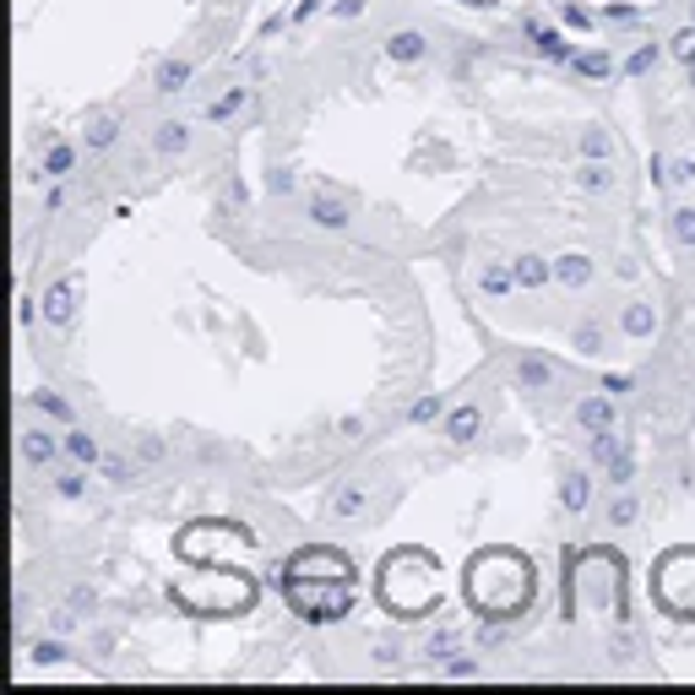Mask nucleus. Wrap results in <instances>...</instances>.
<instances>
[{
    "mask_svg": "<svg viewBox=\"0 0 695 695\" xmlns=\"http://www.w3.org/2000/svg\"><path fill=\"white\" fill-rule=\"evenodd\" d=\"M511 375H517V386H522V392H549V386H555V364H549V359H538V354H522Z\"/></svg>",
    "mask_w": 695,
    "mask_h": 695,
    "instance_id": "423d86ee",
    "label": "nucleus"
},
{
    "mask_svg": "<svg viewBox=\"0 0 695 695\" xmlns=\"http://www.w3.org/2000/svg\"><path fill=\"white\" fill-rule=\"evenodd\" d=\"M364 506H370V489H364V484H343V489L332 495V517H337V522L364 517Z\"/></svg>",
    "mask_w": 695,
    "mask_h": 695,
    "instance_id": "f8f14e48",
    "label": "nucleus"
},
{
    "mask_svg": "<svg viewBox=\"0 0 695 695\" xmlns=\"http://www.w3.org/2000/svg\"><path fill=\"white\" fill-rule=\"evenodd\" d=\"M576 185H581V190H592V196L614 190V169H609V158H587V163L576 169Z\"/></svg>",
    "mask_w": 695,
    "mask_h": 695,
    "instance_id": "4468645a",
    "label": "nucleus"
},
{
    "mask_svg": "<svg viewBox=\"0 0 695 695\" xmlns=\"http://www.w3.org/2000/svg\"><path fill=\"white\" fill-rule=\"evenodd\" d=\"M440 414H445V397H440V392L418 397L414 408H408V418H414V424H429V418H440Z\"/></svg>",
    "mask_w": 695,
    "mask_h": 695,
    "instance_id": "c756f323",
    "label": "nucleus"
},
{
    "mask_svg": "<svg viewBox=\"0 0 695 695\" xmlns=\"http://www.w3.org/2000/svg\"><path fill=\"white\" fill-rule=\"evenodd\" d=\"M66 451H71V456H77L82 467H93V462H104V456H99V440H93L88 429H71V435H66Z\"/></svg>",
    "mask_w": 695,
    "mask_h": 695,
    "instance_id": "393cba45",
    "label": "nucleus"
},
{
    "mask_svg": "<svg viewBox=\"0 0 695 695\" xmlns=\"http://www.w3.org/2000/svg\"><path fill=\"white\" fill-rule=\"evenodd\" d=\"M120 137V115H99L93 126H88V152H104V147H115Z\"/></svg>",
    "mask_w": 695,
    "mask_h": 695,
    "instance_id": "5701e85b",
    "label": "nucleus"
},
{
    "mask_svg": "<svg viewBox=\"0 0 695 695\" xmlns=\"http://www.w3.org/2000/svg\"><path fill=\"white\" fill-rule=\"evenodd\" d=\"M669 55H680V60H695V22H691V27H680V33L669 38Z\"/></svg>",
    "mask_w": 695,
    "mask_h": 695,
    "instance_id": "f704fd0d",
    "label": "nucleus"
},
{
    "mask_svg": "<svg viewBox=\"0 0 695 695\" xmlns=\"http://www.w3.org/2000/svg\"><path fill=\"white\" fill-rule=\"evenodd\" d=\"M33 403H38V408H44L49 418H71V408H66V403H60L55 392H33Z\"/></svg>",
    "mask_w": 695,
    "mask_h": 695,
    "instance_id": "58836bf2",
    "label": "nucleus"
},
{
    "mask_svg": "<svg viewBox=\"0 0 695 695\" xmlns=\"http://www.w3.org/2000/svg\"><path fill=\"white\" fill-rule=\"evenodd\" d=\"M337 429H343V435H348V440H359V435H364V418L354 414V418H343V424H337Z\"/></svg>",
    "mask_w": 695,
    "mask_h": 695,
    "instance_id": "c03bdc74",
    "label": "nucleus"
},
{
    "mask_svg": "<svg viewBox=\"0 0 695 695\" xmlns=\"http://www.w3.org/2000/svg\"><path fill=\"white\" fill-rule=\"evenodd\" d=\"M304 212H310V223H321V229H348V201H337V196H310Z\"/></svg>",
    "mask_w": 695,
    "mask_h": 695,
    "instance_id": "1a4fd4ad",
    "label": "nucleus"
},
{
    "mask_svg": "<svg viewBox=\"0 0 695 695\" xmlns=\"http://www.w3.org/2000/svg\"><path fill=\"white\" fill-rule=\"evenodd\" d=\"M685 66H691V88H695V60H685Z\"/></svg>",
    "mask_w": 695,
    "mask_h": 695,
    "instance_id": "49530a36",
    "label": "nucleus"
},
{
    "mask_svg": "<svg viewBox=\"0 0 695 695\" xmlns=\"http://www.w3.org/2000/svg\"><path fill=\"white\" fill-rule=\"evenodd\" d=\"M652 592L669 614L691 619L695 614V549H669L652 570Z\"/></svg>",
    "mask_w": 695,
    "mask_h": 695,
    "instance_id": "20e7f679",
    "label": "nucleus"
},
{
    "mask_svg": "<svg viewBox=\"0 0 695 695\" xmlns=\"http://www.w3.org/2000/svg\"><path fill=\"white\" fill-rule=\"evenodd\" d=\"M570 71L587 77V82H609V77H614V55H609V49H581V55L570 60Z\"/></svg>",
    "mask_w": 695,
    "mask_h": 695,
    "instance_id": "9b49d317",
    "label": "nucleus"
},
{
    "mask_svg": "<svg viewBox=\"0 0 695 695\" xmlns=\"http://www.w3.org/2000/svg\"><path fill=\"white\" fill-rule=\"evenodd\" d=\"M478 282H484V293H489V299H506V293H511V282H517V273H506V267H484Z\"/></svg>",
    "mask_w": 695,
    "mask_h": 695,
    "instance_id": "bb28decb",
    "label": "nucleus"
},
{
    "mask_svg": "<svg viewBox=\"0 0 695 695\" xmlns=\"http://www.w3.org/2000/svg\"><path fill=\"white\" fill-rule=\"evenodd\" d=\"M71 163H77V147H71V141H55V147L44 152V174H49V179L71 174Z\"/></svg>",
    "mask_w": 695,
    "mask_h": 695,
    "instance_id": "b1692460",
    "label": "nucleus"
},
{
    "mask_svg": "<svg viewBox=\"0 0 695 695\" xmlns=\"http://www.w3.org/2000/svg\"><path fill=\"white\" fill-rule=\"evenodd\" d=\"M570 348H576V354H603V332H598V326H576V332H570Z\"/></svg>",
    "mask_w": 695,
    "mask_h": 695,
    "instance_id": "2f4dec72",
    "label": "nucleus"
},
{
    "mask_svg": "<svg viewBox=\"0 0 695 695\" xmlns=\"http://www.w3.org/2000/svg\"><path fill=\"white\" fill-rule=\"evenodd\" d=\"M576 424L592 429V435H598V429H614V392H603V397H581V403H576Z\"/></svg>",
    "mask_w": 695,
    "mask_h": 695,
    "instance_id": "0eeeda50",
    "label": "nucleus"
},
{
    "mask_svg": "<svg viewBox=\"0 0 695 695\" xmlns=\"http://www.w3.org/2000/svg\"><path fill=\"white\" fill-rule=\"evenodd\" d=\"M456 647H462V636H456V630H440V636L429 641V658H451Z\"/></svg>",
    "mask_w": 695,
    "mask_h": 695,
    "instance_id": "e433bc0d",
    "label": "nucleus"
},
{
    "mask_svg": "<svg viewBox=\"0 0 695 695\" xmlns=\"http://www.w3.org/2000/svg\"><path fill=\"white\" fill-rule=\"evenodd\" d=\"M381 603L403 619H418L440 609V581H435V555L429 549H397L381 559Z\"/></svg>",
    "mask_w": 695,
    "mask_h": 695,
    "instance_id": "f03ea898",
    "label": "nucleus"
},
{
    "mask_svg": "<svg viewBox=\"0 0 695 695\" xmlns=\"http://www.w3.org/2000/svg\"><path fill=\"white\" fill-rule=\"evenodd\" d=\"M282 592L293 614L310 625H332L354 609V576H332V570H282Z\"/></svg>",
    "mask_w": 695,
    "mask_h": 695,
    "instance_id": "7ed1b4c3",
    "label": "nucleus"
},
{
    "mask_svg": "<svg viewBox=\"0 0 695 695\" xmlns=\"http://www.w3.org/2000/svg\"><path fill=\"white\" fill-rule=\"evenodd\" d=\"M630 478H636V462H630V456H619V462H609V484H619V489H625Z\"/></svg>",
    "mask_w": 695,
    "mask_h": 695,
    "instance_id": "ea45409f",
    "label": "nucleus"
},
{
    "mask_svg": "<svg viewBox=\"0 0 695 695\" xmlns=\"http://www.w3.org/2000/svg\"><path fill=\"white\" fill-rule=\"evenodd\" d=\"M619 326H625V337H652L658 332V310L652 304H625Z\"/></svg>",
    "mask_w": 695,
    "mask_h": 695,
    "instance_id": "f3484780",
    "label": "nucleus"
},
{
    "mask_svg": "<svg viewBox=\"0 0 695 695\" xmlns=\"http://www.w3.org/2000/svg\"><path fill=\"white\" fill-rule=\"evenodd\" d=\"M33 658H38V663H60V658H66V647H60V641H38V647H33Z\"/></svg>",
    "mask_w": 695,
    "mask_h": 695,
    "instance_id": "a19ab883",
    "label": "nucleus"
},
{
    "mask_svg": "<svg viewBox=\"0 0 695 695\" xmlns=\"http://www.w3.org/2000/svg\"><path fill=\"white\" fill-rule=\"evenodd\" d=\"M559 495H565V511H587V500H592V478H587V473H570V478L559 484Z\"/></svg>",
    "mask_w": 695,
    "mask_h": 695,
    "instance_id": "4be33fe9",
    "label": "nucleus"
},
{
    "mask_svg": "<svg viewBox=\"0 0 695 695\" xmlns=\"http://www.w3.org/2000/svg\"><path fill=\"white\" fill-rule=\"evenodd\" d=\"M669 229H674V240L691 251L695 245V207H674V212H669Z\"/></svg>",
    "mask_w": 695,
    "mask_h": 695,
    "instance_id": "cd10ccee",
    "label": "nucleus"
},
{
    "mask_svg": "<svg viewBox=\"0 0 695 695\" xmlns=\"http://www.w3.org/2000/svg\"><path fill=\"white\" fill-rule=\"evenodd\" d=\"M185 82H190V60H163V66L152 71V88H158V93H179Z\"/></svg>",
    "mask_w": 695,
    "mask_h": 695,
    "instance_id": "aec40b11",
    "label": "nucleus"
},
{
    "mask_svg": "<svg viewBox=\"0 0 695 695\" xmlns=\"http://www.w3.org/2000/svg\"><path fill=\"white\" fill-rule=\"evenodd\" d=\"M99 467H104V478H109V484H131V478H137V467H131L126 456H104Z\"/></svg>",
    "mask_w": 695,
    "mask_h": 695,
    "instance_id": "473e14b6",
    "label": "nucleus"
},
{
    "mask_svg": "<svg viewBox=\"0 0 695 695\" xmlns=\"http://www.w3.org/2000/svg\"><path fill=\"white\" fill-rule=\"evenodd\" d=\"M71 293H77V278H60L49 293H44V321H49V326H66V321H71Z\"/></svg>",
    "mask_w": 695,
    "mask_h": 695,
    "instance_id": "9d476101",
    "label": "nucleus"
},
{
    "mask_svg": "<svg viewBox=\"0 0 695 695\" xmlns=\"http://www.w3.org/2000/svg\"><path fill=\"white\" fill-rule=\"evenodd\" d=\"M636 517H641V500H636V495H619V500L609 506V522H614V528H630Z\"/></svg>",
    "mask_w": 695,
    "mask_h": 695,
    "instance_id": "c85d7f7f",
    "label": "nucleus"
},
{
    "mask_svg": "<svg viewBox=\"0 0 695 695\" xmlns=\"http://www.w3.org/2000/svg\"><path fill=\"white\" fill-rule=\"evenodd\" d=\"M581 152H587V158H609L614 147H609V137H603L598 126H587V131H581Z\"/></svg>",
    "mask_w": 695,
    "mask_h": 695,
    "instance_id": "72a5a7b5",
    "label": "nucleus"
},
{
    "mask_svg": "<svg viewBox=\"0 0 695 695\" xmlns=\"http://www.w3.org/2000/svg\"><path fill=\"white\" fill-rule=\"evenodd\" d=\"M533 587H538V576H533V559L522 549L495 544V549H478L467 559V603L484 619H517V614H528Z\"/></svg>",
    "mask_w": 695,
    "mask_h": 695,
    "instance_id": "f257e3e1",
    "label": "nucleus"
},
{
    "mask_svg": "<svg viewBox=\"0 0 695 695\" xmlns=\"http://www.w3.org/2000/svg\"><path fill=\"white\" fill-rule=\"evenodd\" d=\"M332 16H337V22H354V16H364V0H337Z\"/></svg>",
    "mask_w": 695,
    "mask_h": 695,
    "instance_id": "79ce46f5",
    "label": "nucleus"
},
{
    "mask_svg": "<svg viewBox=\"0 0 695 695\" xmlns=\"http://www.w3.org/2000/svg\"><path fill=\"white\" fill-rule=\"evenodd\" d=\"M424 44H429V38H424L418 27H397V33L386 38V55L403 60V66H414V60H424Z\"/></svg>",
    "mask_w": 695,
    "mask_h": 695,
    "instance_id": "ddd939ff",
    "label": "nucleus"
},
{
    "mask_svg": "<svg viewBox=\"0 0 695 695\" xmlns=\"http://www.w3.org/2000/svg\"><path fill=\"white\" fill-rule=\"evenodd\" d=\"M152 147H158L163 158H179V152L190 147V126H179V120H163V126H158V137H152Z\"/></svg>",
    "mask_w": 695,
    "mask_h": 695,
    "instance_id": "6ab92c4d",
    "label": "nucleus"
},
{
    "mask_svg": "<svg viewBox=\"0 0 695 695\" xmlns=\"http://www.w3.org/2000/svg\"><path fill=\"white\" fill-rule=\"evenodd\" d=\"M245 99H251V88H229L223 99H212V104H207V120H234V115L245 109Z\"/></svg>",
    "mask_w": 695,
    "mask_h": 695,
    "instance_id": "412c9836",
    "label": "nucleus"
},
{
    "mask_svg": "<svg viewBox=\"0 0 695 695\" xmlns=\"http://www.w3.org/2000/svg\"><path fill=\"white\" fill-rule=\"evenodd\" d=\"M658 55H663V49H658V44H641V49H636V55H630V60H625V71H630V77H647V71H652V66H658Z\"/></svg>",
    "mask_w": 695,
    "mask_h": 695,
    "instance_id": "7c9ffc66",
    "label": "nucleus"
},
{
    "mask_svg": "<svg viewBox=\"0 0 695 695\" xmlns=\"http://www.w3.org/2000/svg\"><path fill=\"white\" fill-rule=\"evenodd\" d=\"M511 273H517V288H544V282L555 278V262H544V256H517Z\"/></svg>",
    "mask_w": 695,
    "mask_h": 695,
    "instance_id": "dca6fc26",
    "label": "nucleus"
},
{
    "mask_svg": "<svg viewBox=\"0 0 695 695\" xmlns=\"http://www.w3.org/2000/svg\"><path fill=\"white\" fill-rule=\"evenodd\" d=\"M522 33H528V38L538 44V55H544V60H555V66H570V60L581 55V49H576V44H570L565 33H555V27H544L538 16H522Z\"/></svg>",
    "mask_w": 695,
    "mask_h": 695,
    "instance_id": "39448f33",
    "label": "nucleus"
},
{
    "mask_svg": "<svg viewBox=\"0 0 695 695\" xmlns=\"http://www.w3.org/2000/svg\"><path fill=\"white\" fill-rule=\"evenodd\" d=\"M559 22H565V27H576V33H581V27H587V22H592V16H587V11H581V5H565V11H559Z\"/></svg>",
    "mask_w": 695,
    "mask_h": 695,
    "instance_id": "37998d69",
    "label": "nucleus"
},
{
    "mask_svg": "<svg viewBox=\"0 0 695 695\" xmlns=\"http://www.w3.org/2000/svg\"><path fill=\"white\" fill-rule=\"evenodd\" d=\"M82 489H88L82 473H60V478H55V495H60V500H82Z\"/></svg>",
    "mask_w": 695,
    "mask_h": 695,
    "instance_id": "c9c22d12",
    "label": "nucleus"
},
{
    "mask_svg": "<svg viewBox=\"0 0 695 695\" xmlns=\"http://www.w3.org/2000/svg\"><path fill=\"white\" fill-rule=\"evenodd\" d=\"M619 456H625V440L614 429H598L592 435V462H619Z\"/></svg>",
    "mask_w": 695,
    "mask_h": 695,
    "instance_id": "a878e982",
    "label": "nucleus"
},
{
    "mask_svg": "<svg viewBox=\"0 0 695 695\" xmlns=\"http://www.w3.org/2000/svg\"><path fill=\"white\" fill-rule=\"evenodd\" d=\"M555 282H565V288H587V282H592V262H587V256H576V251H570V256H559V262H555Z\"/></svg>",
    "mask_w": 695,
    "mask_h": 695,
    "instance_id": "a211bd4d",
    "label": "nucleus"
},
{
    "mask_svg": "<svg viewBox=\"0 0 695 695\" xmlns=\"http://www.w3.org/2000/svg\"><path fill=\"white\" fill-rule=\"evenodd\" d=\"M663 179H669V185H691V179H695V163H691V158H674Z\"/></svg>",
    "mask_w": 695,
    "mask_h": 695,
    "instance_id": "4c0bfd02",
    "label": "nucleus"
},
{
    "mask_svg": "<svg viewBox=\"0 0 695 695\" xmlns=\"http://www.w3.org/2000/svg\"><path fill=\"white\" fill-rule=\"evenodd\" d=\"M603 392H614V397H619V392H630V375H609V381H603Z\"/></svg>",
    "mask_w": 695,
    "mask_h": 695,
    "instance_id": "a18cd8bd",
    "label": "nucleus"
},
{
    "mask_svg": "<svg viewBox=\"0 0 695 695\" xmlns=\"http://www.w3.org/2000/svg\"><path fill=\"white\" fill-rule=\"evenodd\" d=\"M691 16H695V0H691Z\"/></svg>",
    "mask_w": 695,
    "mask_h": 695,
    "instance_id": "de8ad7c7",
    "label": "nucleus"
},
{
    "mask_svg": "<svg viewBox=\"0 0 695 695\" xmlns=\"http://www.w3.org/2000/svg\"><path fill=\"white\" fill-rule=\"evenodd\" d=\"M55 451H60V440H55L49 429H27V435H22V456H27L33 467H49Z\"/></svg>",
    "mask_w": 695,
    "mask_h": 695,
    "instance_id": "2eb2a0df",
    "label": "nucleus"
},
{
    "mask_svg": "<svg viewBox=\"0 0 695 695\" xmlns=\"http://www.w3.org/2000/svg\"><path fill=\"white\" fill-rule=\"evenodd\" d=\"M478 429H484V414H478V403H462L456 414H445V440H451V445H467V440H478Z\"/></svg>",
    "mask_w": 695,
    "mask_h": 695,
    "instance_id": "6e6552de",
    "label": "nucleus"
}]
</instances>
